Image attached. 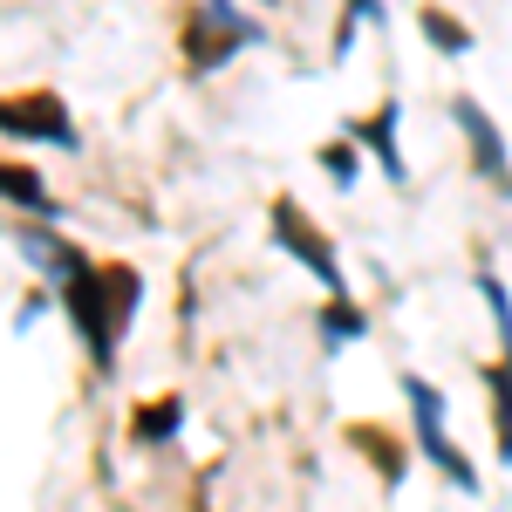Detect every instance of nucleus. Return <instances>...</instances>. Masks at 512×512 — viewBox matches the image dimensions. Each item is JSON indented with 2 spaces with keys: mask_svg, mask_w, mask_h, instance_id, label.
<instances>
[{
  "mask_svg": "<svg viewBox=\"0 0 512 512\" xmlns=\"http://www.w3.org/2000/svg\"><path fill=\"white\" fill-rule=\"evenodd\" d=\"M355 21H369V28H376V21H383V0H349V14H342V28H335V55L355 41Z\"/></svg>",
  "mask_w": 512,
  "mask_h": 512,
  "instance_id": "dca6fc26",
  "label": "nucleus"
},
{
  "mask_svg": "<svg viewBox=\"0 0 512 512\" xmlns=\"http://www.w3.org/2000/svg\"><path fill=\"white\" fill-rule=\"evenodd\" d=\"M21 253L35 260V274L48 280L55 294H62V287H69V280H76L82 267H89V253H82V246H69V239L55 233L48 219H41V226H21Z\"/></svg>",
  "mask_w": 512,
  "mask_h": 512,
  "instance_id": "1a4fd4ad",
  "label": "nucleus"
},
{
  "mask_svg": "<svg viewBox=\"0 0 512 512\" xmlns=\"http://www.w3.org/2000/svg\"><path fill=\"white\" fill-rule=\"evenodd\" d=\"M451 123L465 130V151H472V171L492 185L499 198H512V151H506V130L492 123V110L478 96H451Z\"/></svg>",
  "mask_w": 512,
  "mask_h": 512,
  "instance_id": "423d86ee",
  "label": "nucleus"
},
{
  "mask_svg": "<svg viewBox=\"0 0 512 512\" xmlns=\"http://www.w3.org/2000/svg\"><path fill=\"white\" fill-rule=\"evenodd\" d=\"M0 198L21 205V212H35V219H55V192L41 185L35 164H7V158H0Z\"/></svg>",
  "mask_w": 512,
  "mask_h": 512,
  "instance_id": "f8f14e48",
  "label": "nucleus"
},
{
  "mask_svg": "<svg viewBox=\"0 0 512 512\" xmlns=\"http://www.w3.org/2000/svg\"><path fill=\"white\" fill-rule=\"evenodd\" d=\"M478 383H485V403H492L499 465H512V355H492V362H478Z\"/></svg>",
  "mask_w": 512,
  "mask_h": 512,
  "instance_id": "9d476101",
  "label": "nucleus"
},
{
  "mask_svg": "<svg viewBox=\"0 0 512 512\" xmlns=\"http://www.w3.org/2000/svg\"><path fill=\"white\" fill-rule=\"evenodd\" d=\"M396 383H403V403H410V417H417L410 444L424 451V465H431V472H444L458 492H478V465L458 451V444H451V431H444V390H437L431 376H417V369H403Z\"/></svg>",
  "mask_w": 512,
  "mask_h": 512,
  "instance_id": "f03ea898",
  "label": "nucleus"
},
{
  "mask_svg": "<svg viewBox=\"0 0 512 512\" xmlns=\"http://www.w3.org/2000/svg\"><path fill=\"white\" fill-rule=\"evenodd\" d=\"M417 28H424V41H431L444 62H458V55H472V48H478V35L458 21V14H451V7H437V0H424V7H417Z\"/></svg>",
  "mask_w": 512,
  "mask_h": 512,
  "instance_id": "9b49d317",
  "label": "nucleus"
},
{
  "mask_svg": "<svg viewBox=\"0 0 512 512\" xmlns=\"http://www.w3.org/2000/svg\"><path fill=\"white\" fill-rule=\"evenodd\" d=\"M349 451L355 458H369L376 478H383V492H403V478H410V437H396L390 424H349Z\"/></svg>",
  "mask_w": 512,
  "mask_h": 512,
  "instance_id": "6e6552de",
  "label": "nucleus"
},
{
  "mask_svg": "<svg viewBox=\"0 0 512 512\" xmlns=\"http://www.w3.org/2000/svg\"><path fill=\"white\" fill-rule=\"evenodd\" d=\"M260 41V21L253 14H239L233 0H198L192 21H185V62H192L198 76H212V69H226L239 48H253Z\"/></svg>",
  "mask_w": 512,
  "mask_h": 512,
  "instance_id": "20e7f679",
  "label": "nucleus"
},
{
  "mask_svg": "<svg viewBox=\"0 0 512 512\" xmlns=\"http://www.w3.org/2000/svg\"><path fill=\"white\" fill-rule=\"evenodd\" d=\"M267 7H274V0H267Z\"/></svg>",
  "mask_w": 512,
  "mask_h": 512,
  "instance_id": "f3484780",
  "label": "nucleus"
},
{
  "mask_svg": "<svg viewBox=\"0 0 512 512\" xmlns=\"http://www.w3.org/2000/svg\"><path fill=\"white\" fill-rule=\"evenodd\" d=\"M315 328H321V342H328V349H349V342L369 335V315L355 308V294H328V308L315 315Z\"/></svg>",
  "mask_w": 512,
  "mask_h": 512,
  "instance_id": "ddd939ff",
  "label": "nucleus"
},
{
  "mask_svg": "<svg viewBox=\"0 0 512 512\" xmlns=\"http://www.w3.org/2000/svg\"><path fill=\"white\" fill-rule=\"evenodd\" d=\"M0 137L14 144H48V151H76L82 130L69 117V103L55 89H21V96H0Z\"/></svg>",
  "mask_w": 512,
  "mask_h": 512,
  "instance_id": "39448f33",
  "label": "nucleus"
},
{
  "mask_svg": "<svg viewBox=\"0 0 512 512\" xmlns=\"http://www.w3.org/2000/svg\"><path fill=\"white\" fill-rule=\"evenodd\" d=\"M315 164L328 171L335 192H355V178H362V144H355V137H335V144H321V151H315Z\"/></svg>",
  "mask_w": 512,
  "mask_h": 512,
  "instance_id": "2eb2a0df",
  "label": "nucleus"
},
{
  "mask_svg": "<svg viewBox=\"0 0 512 512\" xmlns=\"http://www.w3.org/2000/svg\"><path fill=\"white\" fill-rule=\"evenodd\" d=\"M267 233H274V246L294 260V267H308V274L328 287V294H349V274H342V253H335V239L321 233L315 219L294 205V198L280 192L274 205H267Z\"/></svg>",
  "mask_w": 512,
  "mask_h": 512,
  "instance_id": "7ed1b4c3",
  "label": "nucleus"
},
{
  "mask_svg": "<svg viewBox=\"0 0 512 512\" xmlns=\"http://www.w3.org/2000/svg\"><path fill=\"white\" fill-rule=\"evenodd\" d=\"M178 431H185V396H158V403H144L130 417V437L137 444H171Z\"/></svg>",
  "mask_w": 512,
  "mask_h": 512,
  "instance_id": "4468645a",
  "label": "nucleus"
},
{
  "mask_svg": "<svg viewBox=\"0 0 512 512\" xmlns=\"http://www.w3.org/2000/svg\"><path fill=\"white\" fill-rule=\"evenodd\" d=\"M137 301H144V274L137 267H123V260H110V267H82L69 287H62V308H69V321H76L82 349L96 355V369H110L123 349V328L137 321Z\"/></svg>",
  "mask_w": 512,
  "mask_h": 512,
  "instance_id": "f257e3e1",
  "label": "nucleus"
},
{
  "mask_svg": "<svg viewBox=\"0 0 512 512\" xmlns=\"http://www.w3.org/2000/svg\"><path fill=\"white\" fill-rule=\"evenodd\" d=\"M396 130H403V110L396 103H376L369 117H355L349 123V137L376 158V171L390 178V185H410V164H403V144H396Z\"/></svg>",
  "mask_w": 512,
  "mask_h": 512,
  "instance_id": "0eeeda50",
  "label": "nucleus"
}]
</instances>
